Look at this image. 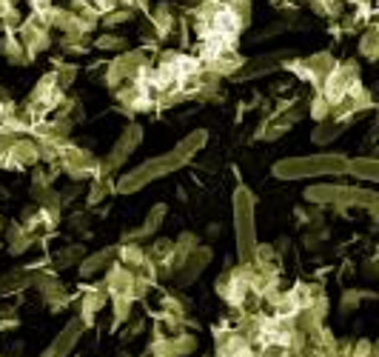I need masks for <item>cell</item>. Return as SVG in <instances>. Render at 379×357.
<instances>
[{"label":"cell","instance_id":"obj_16","mask_svg":"<svg viewBox=\"0 0 379 357\" xmlns=\"http://www.w3.org/2000/svg\"><path fill=\"white\" fill-rule=\"evenodd\" d=\"M114 257H117V246H114V249H100V252H94V255H86V257L77 263L80 278H94V275L106 272L109 266L114 263Z\"/></svg>","mask_w":379,"mask_h":357},{"label":"cell","instance_id":"obj_33","mask_svg":"<svg viewBox=\"0 0 379 357\" xmlns=\"http://www.w3.org/2000/svg\"><path fill=\"white\" fill-rule=\"evenodd\" d=\"M91 9L98 12V17H103V15H109V12L120 9V6H117V0H91Z\"/></svg>","mask_w":379,"mask_h":357},{"label":"cell","instance_id":"obj_27","mask_svg":"<svg viewBox=\"0 0 379 357\" xmlns=\"http://www.w3.org/2000/svg\"><path fill=\"white\" fill-rule=\"evenodd\" d=\"M197 346H200V340L194 335H188V332L171 335V354L174 357H188L192 351H197Z\"/></svg>","mask_w":379,"mask_h":357},{"label":"cell","instance_id":"obj_31","mask_svg":"<svg viewBox=\"0 0 379 357\" xmlns=\"http://www.w3.org/2000/svg\"><path fill=\"white\" fill-rule=\"evenodd\" d=\"M365 297H373V294H371V291H354V289H348V291L342 294V303H339L342 314H348V312L359 309V303L365 301Z\"/></svg>","mask_w":379,"mask_h":357},{"label":"cell","instance_id":"obj_5","mask_svg":"<svg viewBox=\"0 0 379 357\" xmlns=\"http://www.w3.org/2000/svg\"><path fill=\"white\" fill-rule=\"evenodd\" d=\"M52 166H54L57 172H63V174H69L72 181H91V177L103 174L100 160L94 158L88 149H80V146H75V143L63 146L60 155H57V160H54Z\"/></svg>","mask_w":379,"mask_h":357},{"label":"cell","instance_id":"obj_7","mask_svg":"<svg viewBox=\"0 0 379 357\" xmlns=\"http://www.w3.org/2000/svg\"><path fill=\"white\" fill-rule=\"evenodd\" d=\"M148 63V57H146V49H125L120 52L114 61L106 66V75H103V83L109 89H117L120 83H129L137 77V72Z\"/></svg>","mask_w":379,"mask_h":357},{"label":"cell","instance_id":"obj_25","mask_svg":"<svg viewBox=\"0 0 379 357\" xmlns=\"http://www.w3.org/2000/svg\"><path fill=\"white\" fill-rule=\"evenodd\" d=\"M114 189V183H111V177L109 174H98V177H91V189H88V195H86V203L88 206H98L109 192Z\"/></svg>","mask_w":379,"mask_h":357},{"label":"cell","instance_id":"obj_23","mask_svg":"<svg viewBox=\"0 0 379 357\" xmlns=\"http://www.w3.org/2000/svg\"><path fill=\"white\" fill-rule=\"evenodd\" d=\"M109 301L114 306V329L132 320V306H134V297L132 294H111Z\"/></svg>","mask_w":379,"mask_h":357},{"label":"cell","instance_id":"obj_9","mask_svg":"<svg viewBox=\"0 0 379 357\" xmlns=\"http://www.w3.org/2000/svg\"><path fill=\"white\" fill-rule=\"evenodd\" d=\"M211 249L208 246H197V249H192L188 252V257L183 260V266L177 269V275H174V280H177V286H188V283H194L200 275H203V269L211 263Z\"/></svg>","mask_w":379,"mask_h":357},{"label":"cell","instance_id":"obj_34","mask_svg":"<svg viewBox=\"0 0 379 357\" xmlns=\"http://www.w3.org/2000/svg\"><path fill=\"white\" fill-rule=\"evenodd\" d=\"M143 329H146V320L143 317H132V326L125 329V337H137Z\"/></svg>","mask_w":379,"mask_h":357},{"label":"cell","instance_id":"obj_11","mask_svg":"<svg viewBox=\"0 0 379 357\" xmlns=\"http://www.w3.org/2000/svg\"><path fill=\"white\" fill-rule=\"evenodd\" d=\"M83 329H86V326L80 323V317H72V320L60 329V335L52 340V346H49L40 357H69V351L75 349V343H77V337H80Z\"/></svg>","mask_w":379,"mask_h":357},{"label":"cell","instance_id":"obj_36","mask_svg":"<svg viewBox=\"0 0 379 357\" xmlns=\"http://www.w3.org/2000/svg\"><path fill=\"white\" fill-rule=\"evenodd\" d=\"M0 223H3V220H0Z\"/></svg>","mask_w":379,"mask_h":357},{"label":"cell","instance_id":"obj_13","mask_svg":"<svg viewBox=\"0 0 379 357\" xmlns=\"http://www.w3.org/2000/svg\"><path fill=\"white\" fill-rule=\"evenodd\" d=\"M148 26L154 29L157 40H169L174 35V26H177V17H174V9L171 3H157L154 12H148Z\"/></svg>","mask_w":379,"mask_h":357},{"label":"cell","instance_id":"obj_21","mask_svg":"<svg viewBox=\"0 0 379 357\" xmlns=\"http://www.w3.org/2000/svg\"><path fill=\"white\" fill-rule=\"evenodd\" d=\"M117 260L125 266V269H137V266L146 260V249L140 243H120L117 246Z\"/></svg>","mask_w":379,"mask_h":357},{"label":"cell","instance_id":"obj_28","mask_svg":"<svg viewBox=\"0 0 379 357\" xmlns=\"http://www.w3.org/2000/svg\"><path fill=\"white\" fill-rule=\"evenodd\" d=\"M91 46H94V49H100V52H125L129 40H125L123 35H111V32H106V35H100L98 40H94Z\"/></svg>","mask_w":379,"mask_h":357},{"label":"cell","instance_id":"obj_18","mask_svg":"<svg viewBox=\"0 0 379 357\" xmlns=\"http://www.w3.org/2000/svg\"><path fill=\"white\" fill-rule=\"evenodd\" d=\"M345 174L357 177V181L376 183V177H379V160H376V158H357V160H348V172H345Z\"/></svg>","mask_w":379,"mask_h":357},{"label":"cell","instance_id":"obj_1","mask_svg":"<svg viewBox=\"0 0 379 357\" xmlns=\"http://www.w3.org/2000/svg\"><path fill=\"white\" fill-rule=\"evenodd\" d=\"M305 200L308 206H317V209H368L371 215H376L379 197L373 189L365 186H345V183H317L305 189Z\"/></svg>","mask_w":379,"mask_h":357},{"label":"cell","instance_id":"obj_12","mask_svg":"<svg viewBox=\"0 0 379 357\" xmlns=\"http://www.w3.org/2000/svg\"><path fill=\"white\" fill-rule=\"evenodd\" d=\"M166 215H169L166 203H157L154 209L146 215V220H143V226H140V229H132V231H125V234H123V243H140V241H146V237H151L157 229L163 226Z\"/></svg>","mask_w":379,"mask_h":357},{"label":"cell","instance_id":"obj_3","mask_svg":"<svg viewBox=\"0 0 379 357\" xmlns=\"http://www.w3.org/2000/svg\"><path fill=\"white\" fill-rule=\"evenodd\" d=\"M188 160H192V158H185V155L180 152V149L174 146L171 152L157 155V158H151V160H146V163H140V166L129 169L125 174H120V181L114 183V192H120V195H134V192L146 189L148 183L163 181L166 174H171V172L183 169Z\"/></svg>","mask_w":379,"mask_h":357},{"label":"cell","instance_id":"obj_30","mask_svg":"<svg viewBox=\"0 0 379 357\" xmlns=\"http://www.w3.org/2000/svg\"><path fill=\"white\" fill-rule=\"evenodd\" d=\"M308 112H311V117H314V121H328V117H331V103L320 95V92H314V100L308 103Z\"/></svg>","mask_w":379,"mask_h":357},{"label":"cell","instance_id":"obj_15","mask_svg":"<svg viewBox=\"0 0 379 357\" xmlns=\"http://www.w3.org/2000/svg\"><path fill=\"white\" fill-rule=\"evenodd\" d=\"M9 158L17 163V169L23 166H38L40 163V149H38V140H31V137H17L9 149Z\"/></svg>","mask_w":379,"mask_h":357},{"label":"cell","instance_id":"obj_20","mask_svg":"<svg viewBox=\"0 0 379 357\" xmlns=\"http://www.w3.org/2000/svg\"><path fill=\"white\" fill-rule=\"evenodd\" d=\"M345 129H348L345 123H339V121H331V117H328V121H320V123H317V129H314L311 140H314V143H320V146H325V143L337 140V137H339Z\"/></svg>","mask_w":379,"mask_h":357},{"label":"cell","instance_id":"obj_8","mask_svg":"<svg viewBox=\"0 0 379 357\" xmlns=\"http://www.w3.org/2000/svg\"><path fill=\"white\" fill-rule=\"evenodd\" d=\"M140 143H143V126H140V123H129V126H125V129L120 132L117 143L111 146L109 158H106V160H100L103 174H109V177H111L117 169H123V163L134 155V149H137Z\"/></svg>","mask_w":379,"mask_h":357},{"label":"cell","instance_id":"obj_4","mask_svg":"<svg viewBox=\"0 0 379 357\" xmlns=\"http://www.w3.org/2000/svg\"><path fill=\"white\" fill-rule=\"evenodd\" d=\"M234 237L240 263H251L257 249V226H254V195L248 186L234 189Z\"/></svg>","mask_w":379,"mask_h":357},{"label":"cell","instance_id":"obj_35","mask_svg":"<svg viewBox=\"0 0 379 357\" xmlns=\"http://www.w3.org/2000/svg\"><path fill=\"white\" fill-rule=\"evenodd\" d=\"M69 223H72V229H77V231H80V229H86V226H88V215H72V218H69Z\"/></svg>","mask_w":379,"mask_h":357},{"label":"cell","instance_id":"obj_10","mask_svg":"<svg viewBox=\"0 0 379 357\" xmlns=\"http://www.w3.org/2000/svg\"><path fill=\"white\" fill-rule=\"evenodd\" d=\"M288 61V52H274V54H265V57H254V61L242 63V69L234 75L237 80H257L263 75H271L277 69H282V63Z\"/></svg>","mask_w":379,"mask_h":357},{"label":"cell","instance_id":"obj_2","mask_svg":"<svg viewBox=\"0 0 379 357\" xmlns=\"http://www.w3.org/2000/svg\"><path fill=\"white\" fill-rule=\"evenodd\" d=\"M348 172L345 155H308V158H282L271 166L277 181H317V177H342Z\"/></svg>","mask_w":379,"mask_h":357},{"label":"cell","instance_id":"obj_24","mask_svg":"<svg viewBox=\"0 0 379 357\" xmlns=\"http://www.w3.org/2000/svg\"><path fill=\"white\" fill-rule=\"evenodd\" d=\"M206 143H208V132H206V129H194V132H188V135L177 143V149H180L185 158H194Z\"/></svg>","mask_w":379,"mask_h":357},{"label":"cell","instance_id":"obj_14","mask_svg":"<svg viewBox=\"0 0 379 357\" xmlns=\"http://www.w3.org/2000/svg\"><path fill=\"white\" fill-rule=\"evenodd\" d=\"M132 283H134V272L132 269H125L123 263H114L109 266V272L103 278V289L111 294H132Z\"/></svg>","mask_w":379,"mask_h":357},{"label":"cell","instance_id":"obj_29","mask_svg":"<svg viewBox=\"0 0 379 357\" xmlns=\"http://www.w3.org/2000/svg\"><path fill=\"white\" fill-rule=\"evenodd\" d=\"M60 49L69 52V54H86V52L91 49V43H88V38H83V35H63Z\"/></svg>","mask_w":379,"mask_h":357},{"label":"cell","instance_id":"obj_26","mask_svg":"<svg viewBox=\"0 0 379 357\" xmlns=\"http://www.w3.org/2000/svg\"><path fill=\"white\" fill-rule=\"evenodd\" d=\"M86 257V249L83 246H66V249H57L54 255H52V260H54V266L57 269H69V266H75V263H80Z\"/></svg>","mask_w":379,"mask_h":357},{"label":"cell","instance_id":"obj_6","mask_svg":"<svg viewBox=\"0 0 379 357\" xmlns=\"http://www.w3.org/2000/svg\"><path fill=\"white\" fill-rule=\"evenodd\" d=\"M357 83H359V63L357 61H345V63L334 66V72L323 80V86L317 89V92L334 106V103H339L345 95H348Z\"/></svg>","mask_w":379,"mask_h":357},{"label":"cell","instance_id":"obj_17","mask_svg":"<svg viewBox=\"0 0 379 357\" xmlns=\"http://www.w3.org/2000/svg\"><path fill=\"white\" fill-rule=\"evenodd\" d=\"M6 243H9V252L17 257V255L29 252L31 246L38 243V234L26 231V229H23V223H12V226H9V231H6Z\"/></svg>","mask_w":379,"mask_h":357},{"label":"cell","instance_id":"obj_22","mask_svg":"<svg viewBox=\"0 0 379 357\" xmlns=\"http://www.w3.org/2000/svg\"><path fill=\"white\" fill-rule=\"evenodd\" d=\"M359 54L365 57V61H376L379 57V29L371 23L365 32H362V38H359Z\"/></svg>","mask_w":379,"mask_h":357},{"label":"cell","instance_id":"obj_19","mask_svg":"<svg viewBox=\"0 0 379 357\" xmlns=\"http://www.w3.org/2000/svg\"><path fill=\"white\" fill-rule=\"evenodd\" d=\"M0 54H3L6 61L15 63V66H29L31 63V57L26 54L23 43L17 40V35H6L3 40H0Z\"/></svg>","mask_w":379,"mask_h":357},{"label":"cell","instance_id":"obj_32","mask_svg":"<svg viewBox=\"0 0 379 357\" xmlns=\"http://www.w3.org/2000/svg\"><path fill=\"white\" fill-rule=\"evenodd\" d=\"M132 17H134V12H132V9H114V12L103 15V17H100V23H103L106 29H114V26H120V23H129Z\"/></svg>","mask_w":379,"mask_h":357}]
</instances>
